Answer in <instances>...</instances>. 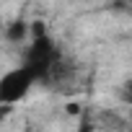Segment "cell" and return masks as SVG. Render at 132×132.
<instances>
[{"instance_id":"6da1fadb","label":"cell","mask_w":132,"mask_h":132,"mask_svg":"<svg viewBox=\"0 0 132 132\" xmlns=\"http://www.w3.org/2000/svg\"><path fill=\"white\" fill-rule=\"evenodd\" d=\"M29 36H31V44L23 52L21 65L36 78V83H47L49 78H54L60 73V62H62L60 47L54 44V39H52L44 21H34Z\"/></svg>"},{"instance_id":"7a4b0ae2","label":"cell","mask_w":132,"mask_h":132,"mask_svg":"<svg viewBox=\"0 0 132 132\" xmlns=\"http://www.w3.org/2000/svg\"><path fill=\"white\" fill-rule=\"evenodd\" d=\"M34 83H36V78L23 68V65L8 70L3 78H0V104H3V106H11V104L23 101L26 93L34 88Z\"/></svg>"},{"instance_id":"3957f363","label":"cell","mask_w":132,"mask_h":132,"mask_svg":"<svg viewBox=\"0 0 132 132\" xmlns=\"http://www.w3.org/2000/svg\"><path fill=\"white\" fill-rule=\"evenodd\" d=\"M29 31H31V23H26L23 18H16V21H11V23L5 26L3 36H5L8 44H21V42L29 36Z\"/></svg>"},{"instance_id":"277c9868","label":"cell","mask_w":132,"mask_h":132,"mask_svg":"<svg viewBox=\"0 0 132 132\" xmlns=\"http://www.w3.org/2000/svg\"><path fill=\"white\" fill-rule=\"evenodd\" d=\"M119 96H122V101H124V104H132V78H127V80H124V86H122Z\"/></svg>"},{"instance_id":"5b68a950","label":"cell","mask_w":132,"mask_h":132,"mask_svg":"<svg viewBox=\"0 0 132 132\" xmlns=\"http://www.w3.org/2000/svg\"><path fill=\"white\" fill-rule=\"evenodd\" d=\"M78 132H93V129H91V124H88V122H80V127H78Z\"/></svg>"}]
</instances>
